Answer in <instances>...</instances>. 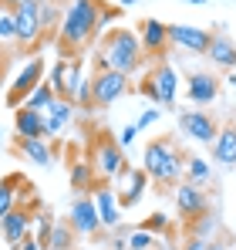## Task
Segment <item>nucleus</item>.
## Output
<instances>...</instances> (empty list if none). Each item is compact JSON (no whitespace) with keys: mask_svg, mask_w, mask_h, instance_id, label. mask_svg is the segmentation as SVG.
Here are the masks:
<instances>
[{"mask_svg":"<svg viewBox=\"0 0 236 250\" xmlns=\"http://www.w3.org/2000/svg\"><path fill=\"white\" fill-rule=\"evenodd\" d=\"M17 149H20L34 166H51V159H54L47 139H17Z\"/></svg>","mask_w":236,"mask_h":250,"instance_id":"obj_22","label":"nucleus"},{"mask_svg":"<svg viewBox=\"0 0 236 250\" xmlns=\"http://www.w3.org/2000/svg\"><path fill=\"white\" fill-rule=\"evenodd\" d=\"M179 128H182V135H189L196 142H213L219 132V122L206 108H186V112H179Z\"/></svg>","mask_w":236,"mask_h":250,"instance_id":"obj_9","label":"nucleus"},{"mask_svg":"<svg viewBox=\"0 0 236 250\" xmlns=\"http://www.w3.org/2000/svg\"><path fill=\"white\" fill-rule=\"evenodd\" d=\"M98 58L105 61V68H115L121 75H135L142 64H145V51H142V41L135 31L128 27H112L101 44H98Z\"/></svg>","mask_w":236,"mask_h":250,"instance_id":"obj_3","label":"nucleus"},{"mask_svg":"<svg viewBox=\"0 0 236 250\" xmlns=\"http://www.w3.org/2000/svg\"><path fill=\"white\" fill-rule=\"evenodd\" d=\"M31 223H34V240H38V247L47 250V247H51V227H54V213H47V209H34Z\"/></svg>","mask_w":236,"mask_h":250,"instance_id":"obj_27","label":"nucleus"},{"mask_svg":"<svg viewBox=\"0 0 236 250\" xmlns=\"http://www.w3.org/2000/svg\"><path fill=\"white\" fill-rule=\"evenodd\" d=\"M132 3H138V0H121V7H132Z\"/></svg>","mask_w":236,"mask_h":250,"instance_id":"obj_40","label":"nucleus"},{"mask_svg":"<svg viewBox=\"0 0 236 250\" xmlns=\"http://www.w3.org/2000/svg\"><path fill=\"white\" fill-rule=\"evenodd\" d=\"M219 98V78L209 71H196L189 75V102L193 105H213Z\"/></svg>","mask_w":236,"mask_h":250,"instance_id":"obj_18","label":"nucleus"},{"mask_svg":"<svg viewBox=\"0 0 236 250\" xmlns=\"http://www.w3.org/2000/svg\"><path fill=\"white\" fill-rule=\"evenodd\" d=\"M14 132L17 139H47L44 135V112L31 105H17L14 108Z\"/></svg>","mask_w":236,"mask_h":250,"instance_id":"obj_17","label":"nucleus"},{"mask_svg":"<svg viewBox=\"0 0 236 250\" xmlns=\"http://www.w3.org/2000/svg\"><path fill=\"white\" fill-rule=\"evenodd\" d=\"M118 179H128V193L121 189L118 193V207L121 209H132V207H138L142 203V196H145V186H149V176H145V169H125Z\"/></svg>","mask_w":236,"mask_h":250,"instance_id":"obj_20","label":"nucleus"},{"mask_svg":"<svg viewBox=\"0 0 236 250\" xmlns=\"http://www.w3.org/2000/svg\"><path fill=\"white\" fill-rule=\"evenodd\" d=\"M24 183H27L24 176H3L0 179V216L17 207V196H20V186Z\"/></svg>","mask_w":236,"mask_h":250,"instance_id":"obj_24","label":"nucleus"},{"mask_svg":"<svg viewBox=\"0 0 236 250\" xmlns=\"http://www.w3.org/2000/svg\"><path fill=\"white\" fill-rule=\"evenodd\" d=\"M68 179H71V189H78V193H91L95 189V169L88 159H78V163H71L68 166Z\"/></svg>","mask_w":236,"mask_h":250,"instance_id":"obj_23","label":"nucleus"},{"mask_svg":"<svg viewBox=\"0 0 236 250\" xmlns=\"http://www.w3.org/2000/svg\"><path fill=\"white\" fill-rule=\"evenodd\" d=\"M0 41H14V10L0 7Z\"/></svg>","mask_w":236,"mask_h":250,"instance_id":"obj_31","label":"nucleus"},{"mask_svg":"<svg viewBox=\"0 0 236 250\" xmlns=\"http://www.w3.org/2000/svg\"><path fill=\"white\" fill-rule=\"evenodd\" d=\"M38 7H40V0H20L14 7V41L20 44V47H34L44 38Z\"/></svg>","mask_w":236,"mask_h":250,"instance_id":"obj_7","label":"nucleus"},{"mask_svg":"<svg viewBox=\"0 0 236 250\" xmlns=\"http://www.w3.org/2000/svg\"><path fill=\"white\" fill-rule=\"evenodd\" d=\"M115 17L112 7H105L101 0H71L61 14V24H58V41L64 58L71 51H81L98 38V31Z\"/></svg>","mask_w":236,"mask_h":250,"instance_id":"obj_1","label":"nucleus"},{"mask_svg":"<svg viewBox=\"0 0 236 250\" xmlns=\"http://www.w3.org/2000/svg\"><path fill=\"white\" fill-rule=\"evenodd\" d=\"M202 58H209V61H213L216 68H223V71H233L236 68V41L223 31V24H216V31H213L209 47H206Z\"/></svg>","mask_w":236,"mask_h":250,"instance_id":"obj_14","label":"nucleus"},{"mask_svg":"<svg viewBox=\"0 0 236 250\" xmlns=\"http://www.w3.org/2000/svg\"><path fill=\"white\" fill-rule=\"evenodd\" d=\"M31 216H34V213L27 207H20V203L10 209V213L0 216V233H3V240H7L10 247H17V244L31 233Z\"/></svg>","mask_w":236,"mask_h":250,"instance_id":"obj_15","label":"nucleus"},{"mask_svg":"<svg viewBox=\"0 0 236 250\" xmlns=\"http://www.w3.org/2000/svg\"><path fill=\"white\" fill-rule=\"evenodd\" d=\"M145 176L158 186H179L182 183V169H186V152L176 146L172 135L152 139L145 146V159H142Z\"/></svg>","mask_w":236,"mask_h":250,"instance_id":"obj_2","label":"nucleus"},{"mask_svg":"<svg viewBox=\"0 0 236 250\" xmlns=\"http://www.w3.org/2000/svg\"><path fill=\"white\" fill-rule=\"evenodd\" d=\"M54 98H58V95H54V88H51L47 82H40L38 88H34V91H31V95L24 98V105H31V108H47V105H51Z\"/></svg>","mask_w":236,"mask_h":250,"instance_id":"obj_29","label":"nucleus"},{"mask_svg":"<svg viewBox=\"0 0 236 250\" xmlns=\"http://www.w3.org/2000/svg\"><path fill=\"white\" fill-rule=\"evenodd\" d=\"M206 250H233V247H230V237L219 233V237H213V240L206 244Z\"/></svg>","mask_w":236,"mask_h":250,"instance_id":"obj_35","label":"nucleus"},{"mask_svg":"<svg viewBox=\"0 0 236 250\" xmlns=\"http://www.w3.org/2000/svg\"><path fill=\"white\" fill-rule=\"evenodd\" d=\"M0 139H3V128H0Z\"/></svg>","mask_w":236,"mask_h":250,"instance_id":"obj_42","label":"nucleus"},{"mask_svg":"<svg viewBox=\"0 0 236 250\" xmlns=\"http://www.w3.org/2000/svg\"><path fill=\"white\" fill-rule=\"evenodd\" d=\"M138 41H142L145 58L165 61V51H169V24H162L156 17H145L142 21V31H138Z\"/></svg>","mask_w":236,"mask_h":250,"instance_id":"obj_12","label":"nucleus"},{"mask_svg":"<svg viewBox=\"0 0 236 250\" xmlns=\"http://www.w3.org/2000/svg\"><path fill=\"white\" fill-rule=\"evenodd\" d=\"M176 91H179V71L169 61H156L149 68V75L142 78V95L152 98L158 105H176Z\"/></svg>","mask_w":236,"mask_h":250,"instance_id":"obj_5","label":"nucleus"},{"mask_svg":"<svg viewBox=\"0 0 236 250\" xmlns=\"http://www.w3.org/2000/svg\"><path fill=\"white\" fill-rule=\"evenodd\" d=\"M165 227H169L165 213H152V216H149V220H145V223H142L138 230H149V233H158V230H165Z\"/></svg>","mask_w":236,"mask_h":250,"instance_id":"obj_32","label":"nucleus"},{"mask_svg":"<svg viewBox=\"0 0 236 250\" xmlns=\"http://www.w3.org/2000/svg\"><path fill=\"white\" fill-rule=\"evenodd\" d=\"M17 3H20V0H0V7H7V10H14Z\"/></svg>","mask_w":236,"mask_h":250,"instance_id":"obj_38","label":"nucleus"},{"mask_svg":"<svg viewBox=\"0 0 236 250\" xmlns=\"http://www.w3.org/2000/svg\"><path fill=\"white\" fill-rule=\"evenodd\" d=\"M75 250H91V247H75Z\"/></svg>","mask_w":236,"mask_h":250,"instance_id":"obj_41","label":"nucleus"},{"mask_svg":"<svg viewBox=\"0 0 236 250\" xmlns=\"http://www.w3.org/2000/svg\"><path fill=\"white\" fill-rule=\"evenodd\" d=\"M91 169H95V179H101V183H112L118 179L125 169H128V156H125V149L118 146L115 135H108V132H98L95 139H91Z\"/></svg>","mask_w":236,"mask_h":250,"instance_id":"obj_4","label":"nucleus"},{"mask_svg":"<svg viewBox=\"0 0 236 250\" xmlns=\"http://www.w3.org/2000/svg\"><path fill=\"white\" fill-rule=\"evenodd\" d=\"M213 159H216L219 166H226V169L236 166V125L233 122L219 125V132H216V139H213Z\"/></svg>","mask_w":236,"mask_h":250,"instance_id":"obj_19","label":"nucleus"},{"mask_svg":"<svg viewBox=\"0 0 236 250\" xmlns=\"http://www.w3.org/2000/svg\"><path fill=\"white\" fill-rule=\"evenodd\" d=\"M186 3H196V7H202V3H209V0H186Z\"/></svg>","mask_w":236,"mask_h":250,"instance_id":"obj_39","label":"nucleus"},{"mask_svg":"<svg viewBox=\"0 0 236 250\" xmlns=\"http://www.w3.org/2000/svg\"><path fill=\"white\" fill-rule=\"evenodd\" d=\"M182 176H186V183L202 186V183H209V179H213V169H209L206 159H199V156H186V169H182Z\"/></svg>","mask_w":236,"mask_h":250,"instance_id":"obj_28","label":"nucleus"},{"mask_svg":"<svg viewBox=\"0 0 236 250\" xmlns=\"http://www.w3.org/2000/svg\"><path fill=\"white\" fill-rule=\"evenodd\" d=\"M158 115H162V112H158V108H145V112H142V115H138V122H135V128H145V125L158 122Z\"/></svg>","mask_w":236,"mask_h":250,"instance_id":"obj_34","label":"nucleus"},{"mask_svg":"<svg viewBox=\"0 0 236 250\" xmlns=\"http://www.w3.org/2000/svg\"><path fill=\"white\" fill-rule=\"evenodd\" d=\"M40 82H44V61H40V58H31V61L20 68V75L14 78V84H10V91H7V105H10V108L24 105V98H27Z\"/></svg>","mask_w":236,"mask_h":250,"instance_id":"obj_10","label":"nucleus"},{"mask_svg":"<svg viewBox=\"0 0 236 250\" xmlns=\"http://www.w3.org/2000/svg\"><path fill=\"white\" fill-rule=\"evenodd\" d=\"M128 91V75L115 68H95L91 75V108H108Z\"/></svg>","mask_w":236,"mask_h":250,"instance_id":"obj_6","label":"nucleus"},{"mask_svg":"<svg viewBox=\"0 0 236 250\" xmlns=\"http://www.w3.org/2000/svg\"><path fill=\"white\" fill-rule=\"evenodd\" d=\"M176 189V207L179 213L186 216V220H199V216H209V196H206V189H199L196 183H179V186H172Z\"/></svg>","mask_w":236,"mask_h":250,"instance_id":"obj_11","label":"nucleus"},{"mask_svg":"<svg viewBox=\"0 0 236 250\" xmlns=\"http://www.w3.org/2000/svg\"><path fill=\"white\" fill-rule=\"evenodd\" d=\"M75 119V102L68 98H54L47 105V119H44V135H58L64 125Z\"/></svg>","mask_w":236,"mask_h":250,"instance_id":"obj_21","label":"nucleus"},{"mask_svg":"<svg viewBox=\"0 0 236 250\" xmlns=\"http://www.w3.org/2000/svg\"><path fill=\"white\" fill-rule=\"evenodd\" d=\"M75 230H71V223H68V216L64 220H54V227H51V247L47 250H75Z\"/></svg>","mask_w":236,"mask_h":250,"instance_id":"obj_25","label":"nucleus"},{"mask_svg":"<svg viewBox=\"0 0 236 250\" xmlns=\"http://www.w3.org/2000/svg\"><path fill=\"white\" fill-rule=\"evenodd\" d=\"M135 135H138V128H135V125H125V128L118 132L115 139H118V146H121V149H128V146L135 142Z\"/></svg>","mask_w":236,"mask_h":250,"instance_id":"obj_33","label":"nucleus"},{"mask_svg":"<svg viewBox=\"0 0 236 250\" xmlns=\"http://www.w3.org/2000/svg\"><path fill=\"white\" fill-rule=\"evenodd\" d=\"M68 223L78 237H95L101 233V220H98V209H95V196L91 193H78L71 200V209H68Z\"/></svg>","mask_w":236,"mask_h":250,"instance_id":"obj_8","label":"nucleus"},{"mask_svg":"<svg viewBox=\"0 0 236 250\" xmlns=\"http://www.w3.org/2000/svg\"><path fill=\"white\" fill-rule=\"evenodd\" d=\"M10 250H40V247H38V240H34V233H27L17 247H10Z\"/></svg>","mask_w":236,"mask_h":250,"instance_id":"obj_37","label":"nucleus"},{"mask_svg":"<svg viewBox=\"0 0 236 250\" xmlns=\"http://www.w3.org/2000/svg\"><path fill=\"white\" fill-rule=\"evenodd\" d=\"M213 31L209 27H196V24H169V44H179L193 54H206Z\"/></svg>","mask_w":236,"mask_h":250,"instance_id":"obj_13","label":"nucleus"},{"mask_svg":"<svg viewBox=\"0 0 236 250\" xmlns=\"http://www.w3.org/2000/svg\"><path fill=\"white\" fill-rule=\"evenodd\" d=\"M152 244H156V237L149 230H135V233H128V244L125 247L128 250H152Z\"/></svg>","mask_w":236,"mask_h":250,"instance_id":"obj_30","label":"nucleus"},{"mask_svg":"<svg viewBox=\"0 0 236 250\" xmlns=\"http://www.w3.org/2000/svg\"><path fill=\"white\" fill-rule=\"evenodd\" d=\"M206 244H209L206 237H196V233H193V237L186 240V247H182V250H206Z\"/></svg>","mask_w":236,"mask_h":250,"instance_id":"obj_36","label":"nucleus"},{"mask_svg":"<svg viewBox=\"0 0 236 250\" xmlns=\"http://www.w3.org/2000/svg\"><path fill=\"white\" fill-rule=\"evenodd\" d=\"M95 209H98V220H101V230H115L121 223V207H118V193L108 186H98L95 183Z\"/></svg>","mask_w":236,"mask_h":250,"instance_id":"obj_16","label":"nucleus"},{"mask_svg":"<svg viewBox=\"0 0 236 250\" xmlns=\"http://www.w3.org/2000/svg\"><path fill=\"white\" fill-rule=\"evenodd\" d=\"M38 14H40V31H44V38H47V34H54V31H58V24H61V14H64V7H61L58 0H40Z\"/></svg>","mask_w":236,"mask_h":250,"instance_id":"obj_26","label":"nucleus"}]
</instances>
